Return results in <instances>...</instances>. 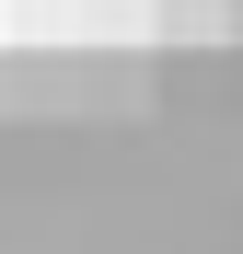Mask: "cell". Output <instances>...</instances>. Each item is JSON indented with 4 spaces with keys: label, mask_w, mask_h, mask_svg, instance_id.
<instances>
[{
    "label": "cell",
    "mask_w": 243,
    "mask_h": 254,
    "mask_svg": "<svg viewBox=\"0 0 243 254\" xmlns=\"http://www.w3.org/2000/svg\"><path fill=\"white\" fill-rule=\"evenodd\" d=\"M220 23H232V0H162V35H185V47H209Z\"/></svg>",
    "instance_id": "cell-1"
}]
</instances>
